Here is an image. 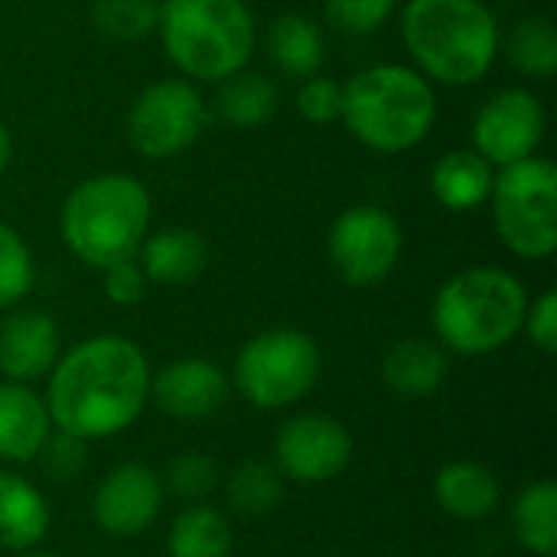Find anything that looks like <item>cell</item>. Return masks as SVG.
<instances>
[{"mask_svg": "<svg viewBox=\"0 0 557 557\" xmlns=\"http://www.w3.org/2000/svg\"><path fill=\"white\" fill-rule=\"evenodd\" d=\"M46 408L55 431L104 441L127 431L150 401V362L127 336H91L62 352L49 372Z\"/></svg>", "mask_w": 557, "mask_h": 557, "instance_id": "6da1fadb", "label": "cell"}, {"mask_svg": "<svg viewBox=\"0 0 557 557\" xmlns=\"http://www.w3.org/2000/svg\"><path fill=\"white\" fill-rule=\"evenodd\" d=\"M401 39L424 78L467 88L499 55V23L483 0H408Z\"/></svg>", "mask_w": 557, "mask_h": 557, "instance_id": "7a4b0ae2", "label": "cell"}, {"mask_svg": "<svg viewBox=\"0 0 557 557\" xmlns=\"http://www.w3.org/2000/svg\"><path fill=\"white\" fill-rule=\"evenodd\" d=\"M339 121L375 153H405L431 134L437 121V98L418 69L379 62L343 85Z\"/></svg>", "mask_w": 557, "mask_h": 557, "instance_id": "3957f363", "label": "cell"}, {"mask_svg": "<svg viewBox=\"0 0 557 557\" xmlns=\"http://www.w3.org/2000/svg\"><path fill=\"white\" fill-rule=\"evenodd\" d=\"M529 294L506 268H467L447 277L434 297L431 323L447 352L490 356L522 333Z\"/></svg>", "mask_w": 557, "mask_h": 557, "instance_id": "277c9868", "label": "cell"}, {"mask_svg": "<svg viewBox=\"0 0 557 557\" xmlns=\"http://www.w3.org/2000/svg\"><path fill=\"white\" fill-rule=\"evenodd\" d=\"M150 228V193L131 173L82 180L62 202L59 232L69 251L88 268H111L134 258Z\"/></svg>", "mask_w": 557, "mask_h": 557, "instance_id": "5b68a950", "label": "cell"}, {"mask_svg": "<svg viewBox=\"0 0 557 557\" xmlns=\"http://www.w3.org/2000/svg\"><path fill=\"white\" fill-rule=\"evenodd\" d=\"M157 33L170 62L199 82H222L255 52V13L245 0H163Z\"/></svg>", "mask_w": 557, "mask_h": 557, "instance_id": "8992f818", "label": "cell"}, {"mask_svg": "<svg viewBox=\"0 0 557 557\" xmlns=\"http://www.w3.org/2000/svg\"><path fill=\"white\" fill-rule=\"evenodd\" d=\"M493 228L499 242L525 261L557 251V170L545 157L499 166L490 189Z\"/></svg>", "mask_w": 557, "mask_h": 557, "instance_id": "52a82bcc", "label": "cell"}, {"mask_svg": "<svg viewBox=\"0 0 557 557\" xmlns=\"http://www.w3.org/2000/svg\"><path fill=\"white\" fill-rule=\"evenodd\" d=\"M323 369L320 346L310 333L277 326L251 336L232 369V385L258 411H284L310 395Z\"/></svg>", "mask_w": 557, "mask_h": 557, "instance_id": "ba28073f", "label": "cell"}, {"mask_svg": "<svg viewBox=\"0 0 557 557\" xmlns=\"http://www.w3.org/2000/svg\"><path fill=\"white\" fill-rule=\"evenodd\" d=\"M212 114L202 91L186 78L150 82L127 111V140L147 160H170L189 150Z\"/></svg>", "mask_w": 557, "mask_h": 557, "instance_id": "9c48e42d", "label": "cell"}, {"mask_svg": "<svg viewBox=\"0 0 557 557\" xmlns=\"http://www.w3.org/2000/svg\"><path fill=\"white\" fill-rule=\"evenodd\" d=\"M405 235L398 219L382 206H352L346 209L326 238V255L336 277L349 287L382 284L401 258Z\"/></svg>", "mask_w": 557, "mask_h": 557, "instance_id": "30bf717a", "label": "cell"}, {"mask_svg": "<svg viewBox=\"0 0 557 557\" xmlns=\"http://www.w3.org/2000/svg\"><path fill=\"white\" fill-rule=\"evenodd\" d=\"M352 460V437L343 421L304 411L277 431L274 441V467L284 480L317 486L336 480Z\"/></svg>", "mask_w": 557, "mask_h": 557, "instance_id": "8fae6325", "label": "cell"}, {"mask_svg": "<svg viewBox=\"0 0 557 557\" xmlns=\"http://www.w3.org/2000/svg\"><path fill=\"white\" fill-rule=\"evenodd\" d=\"M548 117L542 101L525 88H503L473 117V150L496 166L535 157Z\"/></svg>", "mask_w": 557, "mask_h": 557, "instance_id": "7c38bea8", "label": "cell"}, {"mask_svg": "<svg viewBox=\"0 0 557 557\" xmlns=\"http://www.w3.org/2000/svg\"><path fill=\"white\" fill-rule=\"evenodd\" d=\"M163 476L147 463H121L108 470L91 496L95 525L111 539H137L163 509Z\"/></svg>", "mask_w": 557, "mask_h": 557, "instance_id": "4fadbf2b", "label": "cell"}, {"mask_svg": "<svg viewBox=\"0 0 557 557\" xmlns=\"http://www.w3.org/2000/svg\"><path fill=\"white\" fill-rule=\"evenodd\" d=\"M228 375L215 362L199 356L173 359L163 369L150 372V401L176 421L212 418L228 401Z\"/></svg>", "mask_w": 557, "mask_h": 557, "instance_id": "5bb4252c", "label": "cell"}, {"mask_svg": "<svg viewBox=\"0 0 557 557\" xmlns=\"http://www.w3.org/2000/svg\"><path fill=\"white\" fill-rule=\"evenodd\" d=\"M59 326L46 310H16L0 323V375L7 382H36L59 359Z\"/></svg>", "mask_w": 557, "mask_h": 557, "instance_id": "9a60e30c", "label": "cell"}, {"mask_svg": "<svg viewBox=\"0 0 557 557\" xmlns=\"http://www.w3.org/2000/svg\"><path fill=\"white\" fill-rule=\"evenodd\" d=\"M134 258L150 284L186 287L202 277L209 264V245L196 228L173 225V228H160L147 235Z\"/></svg>", "mask_w": 557, "mask_h": 557, "instance_id": "2e32d148", "label": "cell"}, {"mask_svg": "<svg viewBox=\"0 0 557 557\" xmlns=\"http://www.w3.org/2000/svg\"><path fill=\"white\" fill-rule=\"evenodd\" d=\"M52 434L46 401L23 382H0V460L29 463Z\"/></svg>", "mask_w": 557, "mask_h": 557, "instance_id": "e0dca14e", "label": "cell"}, {"mask_svg": "<svg viewBox=\"0 0 557 557\" xmlns=\"http://www.w3.org/2000/svg\"><path fill=\"white\" fill-rule=\"evenodd\" d=\"M447 369H450V359L441 343L408 336L388 346L382 359V382L398 398H428L444 385Z\"/></svg>", "mask_w": 557, "mask_h": 557, "instance_id": "ac0fdd59", "label": "cell"}, {"mask_svg": "<svg viewBox=\"0 0 557 557\" xmlns=\"http://www.w3.org/2000/svg\"><path fill=\"white\" fill-rule=\"evenodd\" d=\"M434 499L447 516L460 522H483L499 509L503 486L496 473L486 470L483 463L457 460L434 476Z\"/></svg>", "mask_w": 557, "mask_h": 557, "instance_id": "d6986e66", "label": "cell"}, {"mask_svg": "<svg viewBox=\"0 0 557 557\" xmlns=\"http://www.w3.org/2000/svg\"><path fill=\"white\" fill-rule=\"evenodd\" d=\"M49 532L46 496L20 473L0 470V548L29 552Z\"/></svg>", "mask_w": 557, "mask_h": 557, "instance_id": "ffe728a7", "label": "cell"}, {"mask_svg": "<svg viewBox=\"0 0 557 557\" xmlns=\"http://www.w3.org/2000/svg\"><path fill=\"white\" fill-rule=\"evenodd\" d=\"M493 176V163L476 150H450L431 170V193L447 212H473L490 199Z\"/></svg>", "mask_w": 557, "mask_h": 557, "instance_id": "44dd1931", "label": "cell"}, {"mask_svg": "<svg viewBox=\"0 0 557 557\" xmlns=\"http://www.w3.org/2000/svg\"><path fill=\"white\" fill-rule=\"evenodd\" d=\"M268 52L284 75L310 78L320 72L326 46L317 20L304 13H281L268 29Z\"/></svg>", "mask_w": 557, "mask_h": 557, "instance_id": "7402d4cb", "label": "cell"}, {"mask_svg": "<svg viewBox=\"0 0 557 557\" xmlns=\"http://www.w3.org/2000/svg\"><path fill=\"white\" fill-rule=\"evenodd\" d=\"M277 101H281V95L268 75L251 72V69H238L219 82L215 111L225 124L251 131V127L268 124L277 114Z\"/></svg>", "mask_w": 557, "mask_h": 557, "instance_id": "603a6c76", "label": "cell"}, {"mask_svg": "<svg viewBox=\"0 0 557 557\" xmlns=\"http://www.w3.org/2000/svg\"><path fill=\"white\" fill-rule=\"evenodd\" d=\"M512 532L516 542L535 557L557 555V483L535 480L522 486L512 503Z\"/></svg>", "mask_w": 557, "mask_h": 557, "instance_id": "cb8c5ba5", "label": "cell"}, {"mask_svg": "<svg viewBox=\"0 0 557 557\" xmlns=\"http://www.w3.org/2000/svg\"><path fill=\"white\" fill-rule=\"evenodd\" d=\"M166 555L170 557H232V529L228 519L206 506L193 503L183 509L166 535Z\"/></svg>", "mask_w": 557, "mask_h": 557, "instance_id": "d4e9b609", "label": "cell"}, {"mask_svg": "<svg viewBox=\"0 0 557 557\" xmlns=\"http://www.w3.org/2000/svg\"><path fill=\"white\" fill-rule=\"evenodd\" d=\"M225 499L235 516L242 519H261L277 509L284 499V476L277 467L264 460H245L238 463L225 480Z\"/></svg>", "mask_w": 557, "mask_h": 557, "instance_id": "484cf974", "label": "cell"}, {"mask_svg": "<svg viewBox=\"0 0 557 557\" xmlns=\"http://www.w3.org/2000/svg\"><path fill=\"white\" fill-rule=\"evenodd\" d=\"M509 62L519 75L548 82L557 72V26L548 16H525L509 33Z\"/></svg>", "mask_w": 557, "mask_h": 557, "instance_id": "4316f807", "label": "cell"}, {"mask_svg": "<svg viewBox=\"0 0 557 557\" xmlns=\"http://www.w3.org/2000/svg\"><path fill=\"white\" fill-rule=\"evenodd\" d=\"M157 0H95L91 20L108 39L134 42L157 33Z\"/></svg>", "mask_w": 557, "mask_h": 557, "instance_id": "83f0119b", "label": "cell"}, {"mask_svg": "<svg viewBox=\"0 0 557 557\" xmlns=\"http://www.w3.org/2000/svg\"><path fill=\"white\" fill-rule=\"evenodd\" d=\"M36 281V264L23 235L0 222V310L16 307Z\"/></svg>", "mask_w": 557, "mask_h": 557, "instance_id": "f1b7e54d", "label": "cell"}, {"mask_svg": "<svg viewBox=\"0 0 557 557\" xmlns=\"http://www.w3.org/2000/svg\"><path fill=\"white\" fill-rule=\"evenodd\" d=\"M398 0H323L326 23L343 36L375 33L395 10Z\"/></svg>", "mask_w": 557, "mask_h": 557, "instance_id": "f546056e", "label": "cell"}, {"mask_svg": "<svg viewBox=\"0 0 557 557\" xmlns=\"http://www.w3.org/2000/svg\"><path fill=\"white\" fill-rule=\"evenodd\" d=\"M170 493H176L180 499L186 503H199L202 496H209L219 483V470L215 463L206 457V454H180L170 470H166V480H163Z\"/></svg>", "mask_w": 557, "mask_h": 557, "instance_id": "4dcf8cb0", "label": "cell"}, {"mask_svg": "<svg viewBox=\"0 0 557 557\" xmlns=\"http://www.w3.org/2000/svg\"><path fill=\"white\" fill-rule=\"evenodd\" d=\"M85 444L88 441H78L65 431H55L46 437L42 450L36 454V460L42 463L46 476L55 480V483H72L82 476L85 470Z\"/></svg>", "mask_w": 557, "mask_h": 557, "instance_id": "1f68e13d", "label": "cell"}, {"mask_svg": "<svg viewBox=\"0 0 557 557\" xmlns=\"http://www.w3.org/2000/svg\"><path fill=\"white\" fill-rule=\"evenodd\" d=\"M297 111L310 121V124H333L343 114V85L326 78V75H310L304 78L300 91H297Z\"/></svg>", "mask_w": 557, "mask_h": 557, "instance_id": "d6a6232c", "label": "cell"}, {"mask_svg": "<svg viewBox=\"0 0 557 557\" xmlns=\"http://www.w3.org/2000/svg\"><path fill=\"white\" fill-rule=\"evenodd\" d=\"M101 277H104V284H101L104 287V297L114 307H134V304H140L147 297V284L150 281L144 277L137 258H124V261L104 268Z\"/></svg>", "mask_w": 557, "mask_h": 557, "instance_id": "836d02e7", "label": "cell"}, {"mask_svg": "<svg viewBox=\"0 0 557 557\" xmlns=\"http://www.w3.org/2000/svg\"><path fill=\"white\" fill-rule=\"evenodd\" d=\"M522 330L529 333V339H532V346H535V349H542L545 356H555L557 352V294L555 290H545L535 304H529Z\"/></svg>", "mask_w": 557, "mask_h": 557, "instance_id": "e575fe53", "label": "cell"}, {"mask_svg": "<svg viewBox=\"0 0 557 557\" xmlns=\"http://www.w3.org/2000/svg\"><path fill=\"white\" fill-rule=\"evenodd\" d=\"M10 160H13V140H10V131H7V124L0 121V176L7 173Z\"/></svg>", "mask_w": 557, "mask_h": 557, "instance_id": "d590c367", "label": "cell"}, {"mask_svg": "<svg viewBox=\"0 0 557 557\" xmlns=\"http://www.w3.org/2000/svg\"><path fill=\"white\" fill-rule=\"evenodd\" d=\"M23 557H59V555H46V552H26Z\"/></svg>", "mask_w": 557, "mask_h": 557, "instance_id": "8d00e7d4", "label": "cell"}]
</instances>
